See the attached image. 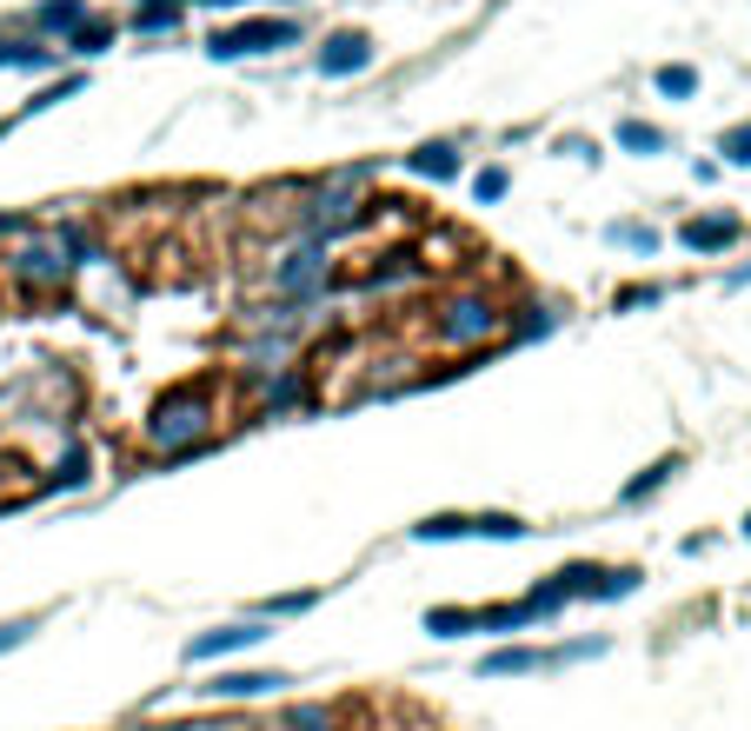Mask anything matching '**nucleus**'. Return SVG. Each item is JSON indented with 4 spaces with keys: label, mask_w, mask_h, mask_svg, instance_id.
I'll list each match as a JSON object with an SVG mask.
<instances>
[{
    "label": "nucleus",
    "mask_w": 751,
    "mask_h": 731,
    "mask_svg": "<svg viewBox=\"0 0 751 731\" xmlns=\"http://www.w3.org/2000/svg\"><path fill=\"white\" fill-rule=\"evenodd\" d=\"M493 339H506V306L486 293V286H459L433 306V346L453 353V359H473L486 353Z\"/></svg>",
    "instance_id": "f03ea898"
},
{
    "label": "nucleus",
    "mask_w": 751,
    "mask_h": 731,
    "mask_svg": "<svg viewBox=\"0 0 751 731\" xmlns=\"http://www.w3.org/2000/svg\"><path fill=\"white\" fill-rule=\"evenodd\" d=\"M253 646H266V619H233V626H213V632L186 639V659L193 666H220V659L253 652Z\"/></svg>",
    "instance_id": "423d86ee"
},
{
    "label": "nucleus",
    "mask_w": 751,
    "mask_h": 731,
    "mask_svg": "<svg viewBox=\"0 0 751 731\" xmlns=\"http://www.w3.org/2000/svg\"><path fill=\"white\" fill-rule=\"evenodd\" d=\"M80 260H87V233H80V226H47V233L27 226V233H20V253L7 260V273H13V286H20L27 299H40V293H60Z\"/></svg>",
    "instance_id": "7ed1b4c3"
},
{
    "label": "nucleus",
    "mask_w": 751,
    "mask_h": 731,
    "mask_svg": "<svg viewBox=\"0 0 751 731\" xmlns=\"http://www.w3.org/2000/svg\"><path fill=\"white\" fill-rule=\"evenodd\" d=\"M466 539H526L519 512H466Z\"/></svg>",
    "instance_id": "dca6fc26"
},
{
    "label": "nucleus",
    "mask_w": 751,
    "mask_h": 731,
    "mask_svg": "<svg viewBox=\"0 0 751 731\" xmlns=\"http://www.w3.org/2000/svg\"><path fill=\"white\" fill-rule=\"evenodd\" d=\"M652 299H659V286H626L619 293V306H652Z\"/></svg>",
    "instance_id": "f704fd0d"
},
{
    "label": "nucleus",
    "mask_w": 751,
    "mask_h": 731,
    "mask_svg": "<svg viewBox=\"0 0 751 731\" xmlns=\"http://www.w3.org/2000/svg\"><path fill=\"white\" fill-rule=\"evenodd\" d=\"M539 672H552V652L539 646H499L479 659V679H539Z\"/></svg>",
    "instance_id": "1a4fd4ad"
},
{
    "label": "nucleus",
    "mask_w": 751,
    "mask_h": 731,
    "mask_svg": "<svg viewBox=\"0 0 751 731\" xmlns=\"http://www.w3.org/2000/svg\"><path fill=\"white\" fill-rule=\"evenodd\" d=\"M146 731H153V725H146Z\"/></svg>",
    "instance_id": "4c0bfd02"
},
{
    "label": "nucleus",
    "mask_w": 751,
    "mask_h": 731,
    "mask_svg": "<svg viewBox=\"0 0 751 731\" xmlns=\"http://www.w3.org/2000/svg\"><path fill=\"white\" fill-rule=\"evenodd\" d=\"M106 47H113V20H93V13H87V20L67 33V53H80V60H93V53H106Z\"/></svg>",
    "instance_id": "a211bd4d"
},
{
    "label": "nucleus",
    "mask_w": 751,
    "mask_h": 731,
    "mask_svg": "<svg viewBox=\"0 0 751 731\" xmlns=\"http://www.w3.org/2000/svg\"><path fill=\"white\" fill-rule=\"evenodd\" d=\"M599 579H606V566H592V559H579V566L552 572V586H559L566 599H599Z\"/></svg>",
    "instance_id": "6ab92c4d"
},
{
    "label": "nucleus",
    "mask_w": 751,
    "mask_h": 731,
    "mask_svg": "<svg viewBox=\"0 0 751 731\" xmlns=\"http://www.w3.org/2000/svg\"><path fill=\"white\" fill-rule=\"evenodd\" d=\"M599 652H606V639H572V646H559V652H552V672L586 666V659H599Z\"/></svg>",
    "instance_id": "7c9ffc66"
},
{
    "label": "nucleus",
    "mask_w": 751,
    "mask_h": 731,
    "mask_svg": "<svg viewBox=\"0 0 751 731\" xmlns=\"http://www.w3.org/2000/svg\"><path fill=\"white\" fill-rule=\"evenodd\" d=\"M293 40H300V27H293V20L253 13V20L213 27V33H206V53H213V60H246V53H280V47H293Z\"/></svg>",
    "instance_id": "39448f33"
},
{
    "label": "nucleus",
    "mask_w": 751,
    "mask_h": 731,
    "mask_svg": "<svg viewBox=\"0 0 751 731\" xmlns=\"http://www.w3.org/2000/svg\"><path fill=\"white\" fill-rule=\"evenodd\" d=\"M80 20H87L80 0H40V7H33V27H40V33H60V40H67Z\"/></svg>",
    "instance_id": "f3484780"
},
{
    "label": "nucleus",
    "mask_w": 751,
    "mask_h": 731,
    "mask_svg": "<svg viewBox=\"0 0 751 731\" xmlns=\"http://www.w3.org/2000/svg\"><path fill=\"white\" fill-rule=\"evenodd\" d=\"M539 626V612L526 599H506V606H473V632H526Z\"/></svg>",
    "instance_id": "ddd939ff"
},
{
    "label": "nucleus",
    "mask_w": 751,
    "mask_h": 731,
    "mask_svg": "<svg viewBox=\"0 0 751 731\" xmlns=\"http://www.w3.org/2000/svg\"><path fill=\"white\" fill-rule=\"evenodd\" d=\"M206 7H246V0H206Z\"/></svg>",
    "instance_id": "c9c22d12"
},
{
    "label": "nucleus",
    "mask_w": 751,
    "mask_h": 731,
    "mask_svg": "<svg viewBox=\"0 0 751 731\" xmlns=\"http://www.w3.org/2000/svg\"><path fill=\"white\" fill-rule=\"evenodd\" d=\"M306 399H313V379H306V373H273V379L260 386V413H273V419H280V413H300Z\"/></svg>",
    "instance_id": "f8f14e48"
},
{
    "label": "nucleus",
    "mask_w": 751,
    "mask_h": 731,
    "mask_svg": "<svg viewBox=\"0 0 751 731\" xmlns=\"http://www.w3.org/2000/svg\"><path fill=\"white\" fill-rule=\"evenodd\" d=\"M426 280V260H413V253H386L379 266H366L359 273V286H373V293H393V286H419Z\"/></svg>",
    "instance_id": "9b49d317"
},
{
    "label": "nucleus",
    "mask_w": 751,
    "mask_h": 731,
    "mask_svg": "<svg viewBox=\"0 0 751 731\" xmlns=\"http://www.w3.org/2000/svg\"><path fill=\"white\" fill-rule=\"evenodd\" d=\"M552 326H559V313H552V306H526V313L506 326V339H512V346H526V339H546Z\"/></svg>",
    "instance_id": "5701e85b"
},
{
    "label": "nucleus",
    "mask_w": 751,
    "mask_h": 731,
    "mask_svg": "<svg viewBox=\"0 0 751 731\" xmlns=\"http://www.w3.org/2000/svg\"><path fill=\"white\" fill-rule=\"evenodd\" d=\"M419 180H433V186H446V180H459V146L453 140H433V146H419L413 160H406Z\"/></svg>",
    "instance_id": "4468645a"
},
{
    "label": "nucleus",
    "mask_w": 751,
    "mask_h": 731,
    "mask_svg": "<svg viewBox=\"0 0 751 731\" xmlns=\"http://www.w3.org/2000/svg\"><path fill=\"white\" fill-rule=\"evenodd\" d=\"M639 566H606V579H599V599H632L639 592Z\"/></svg>",
    "instance_id": "cd10ccee"
},
{
    "label": "nucleus",
    "mask_w": 751,
    "mask_h": 731,
    "mask_svg": "<svg viewBox=\"0 0 751 731\" xmlns=\"http://www.w3.org/2000/svg\"><path fill=\"white\" fill-rule=\"evenodd\" d=\"M679 466H686L679 453H666V459H652V466H646L639 479H626V493H619V499H626V506H639V499H652V493H659V486H666V479H672Z\"/></svg>",
    "instance_id": "2eb2a0df"
},
{
    "label": "nucleus",
    "mask_w": 751,
    "mask_h": 731,
    "mask_svg": "<svg viewBox=\"0 0 751 731\" xmlns=\"http://www.w3.org/2000/svg\"><path fill=\"white\" fill-rule=\"evenodd\" d=\"M80 87H87L80 73H73V80H60V87H40V93H33V100H27V106H20V113L7 120V126H20V120H33V113H47V106H60V100H73ZM7 126H0V133H7Z\"/></svg>",
    "instance_id": "4be33fe9"
},
{
    "label": "nucleus",
    "mask_w": 751,
    "mask_h": 731,
    "mask_svg": "<svg viewBox=\"0 0 751 731\" xmlns=\"http://www.w3.org/2000/svg\"><path fill=\"white\" fill-rule=\"evenodd\" d=\"M366 67H373V40H366L359 27L326 33V47H319V73H326V80H353V73H366Z\"/></svg>",
    "instance_id": "6e6552de"
},
{
    "label": "nucleus",
    "mask_w": 751,
    "mask_h": 731,
    "mask_svg": "<svg viewBox=\"0 0 751 731\" xmlns=\"http://www.w3.org/2000/svg\"><path fill=\"white\" fill-rule=\"evenodd\" d=\"M739 233H745V226H739L732 213H699V220L679 226V240H686L692 253H725V246H739Z\"/></svg>",
    "instance_id": "9d476101"
},
{
    "label": "nucleus",
    "mask_w": 751,
    "mask_h": 731,
    "mask_svg": "<svg viewBox=\"0 0 751 731\" xmlns=\"http://www.w3.org/2000/svg\"><path fill=\"white\" fill-rule=\"evenodd\" d=\"M47 486H87V453H67L60 466H53V479Z\"/></svg>",
    "instance_id": "473e14b6"
},
{
    "label": "nucleus",
    "mask_w": 751,
    "mask_h": 731,
    "mask_svg": "<svg viewBox=\"0 0 751 731\" xmlns=\"http://www.w3.org/2000/svg\"><path fill=\"white\" fill-rule=\"evenodd\" d=\"M280 731H339V719H333L326 705H286Z\"/></svg>",
    "instance_id": "393cba45"
},
{
    "label": "nucleus",
    "mask_w": 751,
    "mask_h": 731,
    "mask_svg": "<svg viewBox=\"0 0 751 731\" xmlns=\"http://www.w3.org/2000/svg\"><path fill=\"white\" fill-rule=\"evenodd\" d=\"M133 27H140V33H173V27H180V7H173V0H146Z\"/></svg>",
    "instance_id": "a878e982"
},
{
    "label": "nucleus",
    "mask_w": 751,
    "mask_h": 731,
    "mask_svg": "<svg viewBox=\"0 0 751 731\" xmlns=\"http://www.w3.org/2000/svg\"><path fill=\"white\" fill-rule=\"evenodd\" d=\"M233 731H240V725H233Z\"/></svg>",
    "instance_id": "58836bf2"
},
{
    "label": "nucleus",
    "mask_w": 751,
    "mask_h": 731,
    "mask_svg": "<svg viewBox=\"0 0 751 731\" xmlns=\"http://www.w3.org/2000/svg\"><path fill=\"white\" fill-rule=\"evenodd\" d=\"M659 93H672V100H686V93H699V67H686V60H672V67H659Z\"/></svg>",
    "instance_id": "bb28decb"
},
{
    "label": "nucleus",
    "mask_w": 751,
    "mask_h": 731,
    "mask_svg": "<svg viewBox=\"0 0 751 731\" xmlns=\"http://www.w3.org/2000/svg\"><path fill=\"white\" fill-rule=\"evenodd\" d=\"M419 626H426L433 639H466V632H473V606H433Z\"/></svg>",
    "instance_id": "412c9836"
},
{
    "label": "nucleus",
    "mask_w": 751,
    "mask_h": 731,
    "mask_svg": "<svg viewBox=\"0 0 751 731\" xmlns=\"http://www.w3.org/2000/svg\"><path fill=\"white\" fill-rule=\"evenodd\" d=\"M745 539H751V519H745Z\"/></svg>",
    "instance_id": "e433bc0d"
},
{
    "label": "nucleus",
    "mask_w": 751,
    "mask_h": 731,
    "mask_svg": "<svg viewBox=\"0 0 751 731\" xmlns=\"http://www.w3.org/2000/svg\"><path fill=\"white\" fill-rule=\"evenodd\" d=\"M506 186H512V173H506V166L473 173V200H479V206H486V200H506Z\"/></svg>",
    "instance_id": "c756f323"
},
{
    "label": "nucleus",
    "mask_w": 751,
    "mask_h": 731,
    "mask_svg": "<svg viewBox=\"0 0 751 731\" xmlns=\"http://www.w3.org/2000/svg\"><path fill=\"white\" fill-rule=\"evenodd\" d=\"M313 606H319V586H306V592H280V599H260L253 619L273 626V619H300V612H313Z\"/></svg>",
    "instance_id": "aec40b11"
},
{
    "label": "nucleus",
    "mask_w": 751,
    "mask_h": 731,
    "mask_svg": "<svg viewBox=\"0 0 751 731\" xmlns=\"http://www.w3.org/2000/svg\"><path fill=\"white\" fill-rule=\"evenodd\" d=\"M612 246H632V253H659V233H652V226H639V220H619V226H612Z\"/></svg>",
    "instance_id": "c85d7f7f"
},
{
    "label": "nucleus",
    "mask_w": 751,
    "mask_h": 731,
    "mask_svg": "<svg viewBox=\"0 0 751 731\" xmlns=\"http://www.w3.org/2000/svg\"><path fill=\"white\" fill-rule=\"evenodd\" d=\"M619 146H632V153H666V133H659L652 120H619Z\"/></svg>",
    "instance_id": "b1692460"
},
{
    "label": "nucleus",
    "mask_w": 751,
    "mask_h": 731,
    "mask_svg": "<svg viewBox=\"0 0 751 731\" xmlns=\"http://www.w3.org/2000/svg\"><path fill=\"white\" fill-rule=\"evenodd\" d=\"M220 426H226V419H220V379L200 373V379H180V386H166V393L153 399L140 439H146L153 459H186V453L213 446Z\"/></svg>",
    "instance_id": "f257e3e1"
},
{
    "label": "nucleus",
    "mask_w": 751,
    "mask_h": 731,
    "mask_svg": "<svg viewBox=\"0 0 751 731\" xmlns=\"http://www.w3.org/2000/svg\"><path fill=\"white\" fill-rule=\"evenodd\" d=\"M719 153H725L732 166H751V126H725V133H719Z\"/></svg>",
    "instance_id": "2f4dec72"
},
{
    "label": "nucleus",
    "mask_w": 751,
    "mask_h": 731,
    "mask_svg": "<svg viewBox=\"0 0 751 731\" xmlns=\"http://www.w3.org/2000/svg\"><path fill=\"white\" fill-rule=\"evenodd\" d=\"M33 639V619H7L0 626V652H13V646H27Z\"/></svg>",
    "instance_id": "72a5a7b5"
},
{
    "label": "nucleus",
    "mask_w": 751,
    "mask_h": 731,
    "mask_svg": "<svg viewBox=\"0 0 751 731\" xmlns=\"http://www.w3.org/2000/svg\"><path fill=\"white\" fill-rule=\"evenodd\" d=\"M280 686H293L286 672H213L206 686H200V699H213V705H246V699H266V692H280Z\"/></svg>",
    "instance_id": "0eeeda50"
},
{
    "label": "nucleus",
    "mask_w": 751,
    "mask_h": 731,
    "mask_svg": "<svg viewBox=\"0 0 751 731\" xmlns=\"http://www.w3.org/2000/svg\"><path fill=\"white\" fill-rule=\"evenodd\" d=\"M326 280H333V240H306V233H300V246L273 266V293L293 299V306L326 299Z\"/></svg>",
    "instance_id": "20e7f679"
}]
</instances>
